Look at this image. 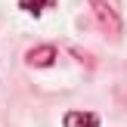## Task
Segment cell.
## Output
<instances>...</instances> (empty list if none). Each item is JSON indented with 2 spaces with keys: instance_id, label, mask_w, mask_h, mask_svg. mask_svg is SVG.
<instances>
[{
  "instance_id": "3",
  "label": "cell",
  "mask_w": 127,
  "mask_h": 127,
  "mask_svg": "<svg viewBox=\"0 0 127 127\" xmlns=\"http://www.w3.org/2000/svg\"><path fill=\"white\" fill-rule=\"evenodd\" d=\"M62 127H99V115H93V112H65V118H62Z\"/></svg>"
},
{
  "instance_id": "1",
  "label": "cell",
  "mask_w": 127,
  "mask_h": 127,
  "mask_svg": "<svg viewBox=\"0 0 127 127\" xmlns=\"http://www.w3.org/2000/svg\"><path fill=\"white\" fill-rule=\"evenodd\" d=\"M90 9H93V16H96L99 28H105L109 34H121L124 31L121 16H118V9L109 3V0H90Z\"/></svg>"
},
{
  "instance_id": "4",
  "label": "cell",
  "mask_w": 127,
  "mask_h": 127,
  "mask_svg": "<svg viewBox=\"0 0 127 127\" xmlns=\"http://www.w3.org/2000/svg\"><path fill=\"white\" fill-rule=\"evenodd\" d=\"M53 6V0H19V9H25L28 16H43Z\"/></svg>"
},
{
  "instance_id": "2",
  "label": "cell",
  "mask_w": 127,
  "mask_h": 127,
  "mask_svg": "<svg viewBox=\"0 0 127 127\" xmlns=\"http://www.w3.org/2000/svg\"><path fill=\"white\" fill-rule=\"evenodd\" d=\"M56 59H59V53H56L53 43H40V47H31L28 53H25V62H28L31 68H50Z\"/></svg>"
}]
</instances>
